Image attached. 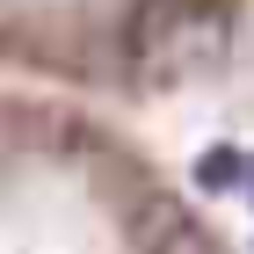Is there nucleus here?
Wrapping results in <instances>:
<instances>
[{"mask_svg":"<svg viewBox=\"0 0 254 254\" xmlns=\"http://www.w3.org/2000/svg\"><path fill=\"white\" fill-rule=\"evenodd\" d=\"M0 247L211 254L225 233L102 95L0 73Z\"/></svg>","mask_w":254,"mask_h":254,"instance_id":"1","label":"nucleus"},{"mask_svg":"<svg viewBox=\"0 0 254 254\" xmlns=\"http://www.w3.org/2000/svg\"><path fill=\"white\" fill-rule=\"evenodd\" d=\"M254 0H0V73L160 102L225 73Z\"/></svg>","mask_w":254,"mask_h":254,"instance_id":"2","label":"nucleus"}]
</instances>
